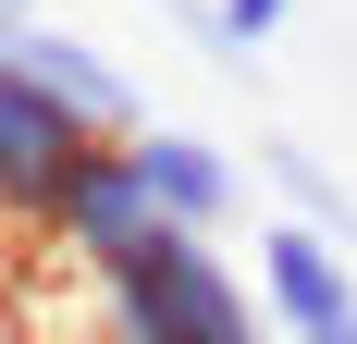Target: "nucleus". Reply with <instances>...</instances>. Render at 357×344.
<instances>
[{"label": "nucleus", "instance_id": "f257e3e1", "mask_svg": "<svg viewBox=\"0 0 357 344\" xmlns=\"http://www.w3.org/2000/svg\"><path fill=\"white\" fill-rule=\"evenodd\" d=\"M99 332L111 344H259V308L210 258V234L148 221L123 258H99Z\"/></svg>", "mask_w": 357, "mask_h": 344}, {"label": "nucleus", "instance_id": "f03ea898", "mask_svg": "<svg viewBox=\"0 0 357 344\" xmlns=\"http://www.w3.org/2000/svg\"><path fill=\"white\" fill-rule=\"evenodd\" d=\"M86 148H99V136L0 49V221H50V197H62V172L86 160Z\"/></svg>", "mask_w": 357, "mask_h": 344}, {"label": "nucleus", "instance_id": "7ed1b4c3", "mask_svg": "<svg viewBox=\"0 0 357 344\" xmlns=\"http://www.w3.org/2000/svg\"><path fill=\"white\" fill-rule=\"evenodd\" d=\"M37 234H62L86 271H99V258H123V246L148 234V185H136V160H123V136H99L86 160L62 172V197H50V221H37Z\"/></svg>", "mask_w": 357, "mask_h": 344}, {"label": "nucleus", "instance_id": "20e7f679", "mask_svg": "<svg viewBox=\"0 0 357 344\" xmlns=\"http://www.w3.org/2000/svg\"><path fill=\"white\" fill-rule=\"evenodd\" d=\"M123 160H136V185H148V221H173V234H210L222 209H234V160H222L210 136H185V123H136Z\"/></svg>", "mask_w": 357, "mask_h": 344}, {"label": "nucleus", "instance_id": "39448f33", "mask_svg": "<svg viewBox=\"0 0 357 344\" xmlns=\"http://www.w3.org/2000/svg\"><path fill=\"white\" fill-rule=\"evenodd\" d=\"M259 295H271V320H284L296 344H308V332H333V320H357V258L321 246L308 221H271V234H259Z\"/></svg>", "mask_w": 357, "mask_h": 344}, {"label": "nucleus", "instance_id": "423d86ee", "mask_svg": "<svg viewBox=\"0 0 357 344\" xmlns=\"http://www.w3.org/2000/svg\"><path fill=\"white\" fill-rule=\"evenodd\" d=\"M13 62H25L86 136H136V86H123L111 49H86V37H62V25H25V37H13Z\"/></svg>", "mask_w": 357, "mask_h": 344}, {"label": "nucleus", "instance_id": "0eeeda50", "mask_svg": "<svg viewBox=\"0 0 357 344\" xmlns=\"http://www.w3.org/2000/svg\"><path fill=\"white\" fill-rule=\"evenodd\" d=\"M271 185L296 197V221H308L321 246H357V209H345V185H333V172L308 160V148H271Z\"/></svg>", "mask_w": 357, "mask_h": 344}, {"label": "nucleus", "instance_id": "6e6552de", "mask_svg": "<svg viewBox=\"0 0 357 344\" xmlns=\"http://www.w3.org/2000/svg\"><path fill=\"white\" fill-rule=\"evenodd\" d=\"M284 25H296V0H210V49H234V62L271 49Z\"/></svg>", "mask_w": 357, "mask_h": 344}, {"label": "nucleus", "instance_id": "1a4fd4ad", "mask_svg": "<svg viewBox=\"0 0 357 344\" xmlns=\"http://www.w3.org/2000/svg\"><path fill=\"white\" fill-rule=\"evenodd\" d=\"M25 25H37V13H0V49H13V37H25Z\"/></svg>", "mask_w": 357, "mask_h": 344}, {"label": "nucleus", "instance_id": "9d476101", "mask_svg": "<svg viewBox=\"0 0 357 344\" xmlns=\"http://www.w3.org/2000/svg\"><path fill=\"white\" fill-rule=\"evenodd\" d=\"M308 344H357V320H333V332H308Z\"/></svg>", "mask_w": 357, "mask_h": 344}, {"label": "nucleus", "instance_id": "9b49d317", "mask_svg": "<svg viewBox=\"0 0 357 344\" xmlns=\"http://www.w3.org/2000/svg\"><path fill=\"white\" fill-rule=\"evenodd\" d=\"M0 13H37V0H0Z\"/></svg>", "mask_w": 357, "mask_h": 344}]
</instances>
